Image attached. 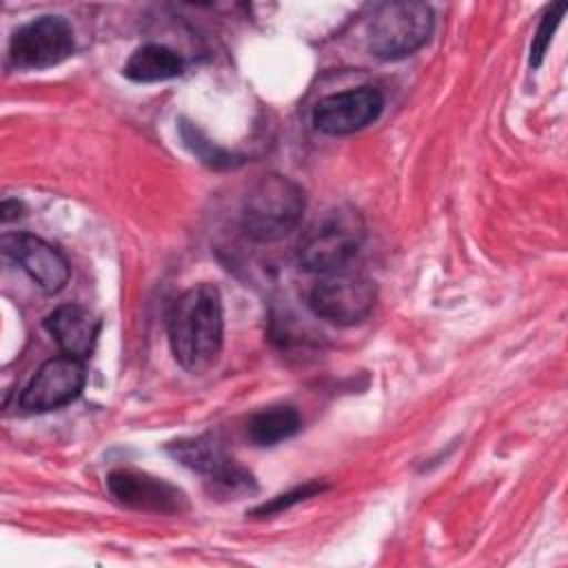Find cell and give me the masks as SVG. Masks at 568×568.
<instances>
[{
  "label": "cell",
  "instance_id": "obj_1",
  "mask_svg": "<svg viewBox=\"0 0 568 568\" xmlns=\"http://www.w3.org/2000/svg\"><path fill=\"white\" fill-rule=\"evenodd\" d=\"M169 344L175 362L200 375L209 371L224 342V311L220 291L213 284H197L184 291L169 311Z\"/></svg>",
  "mask_w": 568,
  "mask_h": 568
},
{
  "label": "cell",
  "instance_id": "obj_2",
  "mask_svg": "<svg viewBox=\"0 0 568 568\" xmlns=\"http://www.w3.org/2000/svg\"><path fill=\"white\" fill-rule=\"evenodd\" d=\"M306 206L297 182L280 173L262 175L244 197L242 229L255 242H275L288 235Z\"/></svg>",
  "mask_w": 568,
  "mask_h": 568
},
{
  "label": "cell",
  "instance_id": "obj_3",
  "mask_svg": "<svg viewBox=\"0 0 568 568\" xmlns=\"http://www.w3.org/2000/svg\"><path fill=\"white\" fill-rule=\"evenodd\" d=\"M366 224L357 209L337 206L313 224L300 242L297 260L304 271L331 273L344 268L359 251Z\"/></svg>",
  "mask_w": 568,
  "mask_h": 568
},
{
  "label": "cell",
  "instance_id": "obj_4",
  "mask_svg": "<svg viewBox=\"0 0 568 568\" xmlns=\"http://www.w3.org/2000/svg\"><path fill=\"white\" fill-rule=\"evenodd\" d=\"M433 33V9L424 2L382 4L368 27V49L382 60H402L422 49Z\"/></svg>",
  "mask_w": 568,
  "mask_h": 568
},
{
  "label": "cell",
  "instance_id": "obj_5",
  "mask_svg": "<svg viewBox=\"0 0 568 568\" xmlns=\"http://www.w3.org/2000/svg\"><path fill=\"white\" fill-rule=\"evenodd\" d=\"M375 282L359 271L337 268L326 273L308 295L311 311L337 326H351L368 317L375 306Z\"/></svg>",
  "mask_w": 568,
  "mask_h": 568
},
{
  "label": "cell",
  "instance_id": "obj_6",
  "mask_svg": "<svg viewBox=\"0 0 568 568\" xmlns=\"http://www.w3.org/2000/svg\"><path fill=\"white\" fill-rule=\"evenodd\" d=\"M166 450L182 466L209 477V481L213 484V493L222 497L237 499L240 495L255 488L251 473L237 466L233 457H229L222 439L215 433L178 439L169 444Z\"/></svg>",
  "mask_w": 568,
  "mask_h": 568
},
{
  "label": "cell",
  "instance_id": "obj_7",
  "mask_svg": "<svg viewBox=\"0 0 568 568\" xmlns=\"http://www.w3.org/2000/svg\"><path fill=\"white\" fill-rule=\"evenodd\" d=\"M73 49L71 24L62 16H40L13 31L9 58L18 69H47L67 60Z\"/></svg>",
  "mask_w": 568,
  "mask_h": 568
},
{
  "label": "cell",
  "instance_id": "obj_8",
  "mask_svg": "<svg viewBox=\"0 0 568 568\" xmlns=\"http://www.w3.org/2000/svg\"><path fill=\"white\" fill-rule=\"evenodd\" d=\"M84 364L71 355L47 359L20 395V406L29 413H47L71 404L84 388Z\"/></svg>",
  "mask_w": 568,
  "mask_h": 568
},
{
  "label": "cell",
  "instance_id": "obj_9",
  "mask_svg": "<svg viewBox=\"0 0 568 568\" xmlns=\"http://www.w3.org/2000/svg\"><path fill=\"white\" fill-rule=\"evenodd\" d=\"M2 253L13 260L47 295L60 293L71 275L67 257L47 240L31 233H7Z\"/></svg>",
  "mask_w": 568,
  "mask_h": 568
},
{
  "label": "cell",
  "instance_id": "obj_10",
  "mask_svg": "<svg viewBox=\"0 0 568 568\" xmlns=\"http://www.w3.org/2000/svg\"><path fill=\"white\" fill-rule=\"evenodd\" d=\"M106 486L111 495L133 510L158 513V515H178L189 508L186 495L149 473H140L133 468H118L106 477Z\"/></svg>",
  "mask_w": 568,
  "mask_h": 568
},
{
  "label": "cell",
  "instance_id": "obj_11",
  "mask_svg": "<svg viewBox=\"0 0 568 568\" xmlns=\"http://www.w3.org/2000/svg\"><path fill=\"white\" fill-rule=\"evenodd\" d=\"M384 98L373 87L346 89L322 98L313 111V122L322 133L348 135L362 131L382 113Z\"/></svg>",
  "mask_w": 568,
  "mask_h": 568
},
{
  "label": "cell",
  "instance_id": "obj_12",
  "mask_svg": "<svg viewBox=\"0 0 568 568\" xmlns=\"http://www.w3.org/2000/svg\"><path fill=\"white\" fill-rule=\"evenodd\" d=\"M44 326L64 355L87 359L95 348L102 324L89 308L64 304L47 315Z\"/></svg>",
  "mask_w": 568,
  "mask_h": 568
},
{
  "label": "cell",
  "instance_id": "obj_13",
  "mask_svg": "<svg viewBox=\"0 0 568 568\" xmlns=\"http://www.w3.org/2000/svg\"><path fill=\"white\" fill-rule=\"evenodd\" d=\"M122 71L133 82H162L178 78L184 71V62L173 49L151 42L138 47Z\"/></svg>",
  "mask_w": 568,
  "mask_h": 568
},
{
  "label": "cell",
  "instance_id": "obj_14",
  "mask_svg": "<svg viewBox=\"0 0 568 568\" xmlns=\"http://www.w3.org/2000/svg\"><path fill=\"white\" fill-rule=\"evenodd\" d=\"M302 428V417L293 406L280 404L268 406L251 415L246 424V435L255 446H275L291 439Z\"/></svg>",
  "mask_w": 568,
  "mask_h": 568
},
{
  "label": "cell",
  "instance_id": "obj_15",
  "mask_svg": "<svg viewBox=\"0 0 568 568\" xmlns=\"http://www.w3.org/2000/svg\"><path fill=\"white\" fill-rule=\"evenodd\" d=\"M564 11H566V4H564V2H557V4H552V7L546 11V16L541 18L539 29H537V33H535V38H532V44H530V67H539V64H541V60H544V55H546V51H548V47H550L552 33H555V29H557L559 22H561Z\"/></svg>",
  "mask_w": 568,
  "mask_h": 568
},
{
  "label": "cell",
  "instance_id": "obj_16",
  "mask_svg": "<svg viewBox=\"0 0 568 568\" xmlns=\"http://www.w3.org/2000/svg\"><path fill=\"white\" fill-rule=\"evenodd\" d=\"M322 490H326L324 484H320V481H308V484L297 486V488H293V490H288V493H284V495L273 497L271 501H264V504L257 506L251 515H255V517H271V515H275V513H282V510L291 508L293 504H300V501H304V499H308V497L320 495Z\"/></svg>",
  "mask_w": 568,
  "mask_h": 568
}]
</instances>
